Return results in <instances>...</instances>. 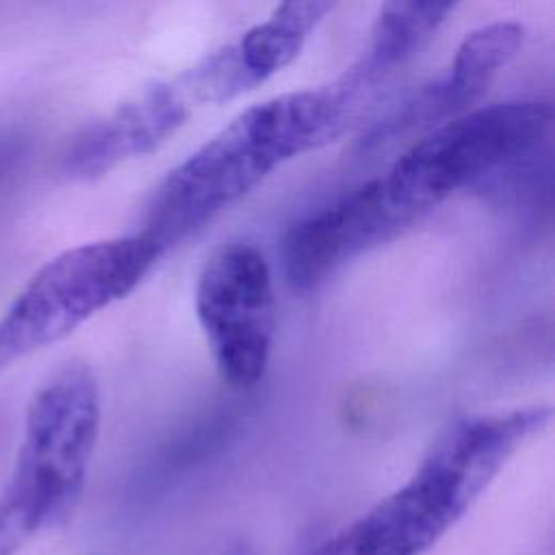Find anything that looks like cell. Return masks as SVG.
<instances>
[{
    "label": "cell",
    "instance_id": "277c9868",
    "mask_svg": "<svg viewBox=\"0 0 555 555\" xmlns=\"http://www.w3.org/2000/svg\"><path fill=\"white\" fill-rule=\"evenodd\" d=\"M551 126L548 100L481 104L410 143L379 180L412 223L457 191L535 154Z\"/></svg>",
    "mask_w": 555,
    "mask_h": 555
},
{
    "label": "cell",
    "instance_id": "ba28073f",
    "mask_svg": "<svg viewBox=\"0 0 555 555\" xmlns=\"http://www.w3.org/2000/svg\"><path fill=\"white\" fill-rule=\"evenodd\" d=\"M408 225L410 221L390 204L379 176L366 180L291 225L282 245L286 282L295 291H312Z\"/></svg>",
    "mask_w": 555,
    "mask_h": 555
},
{
    "label": "cell",
    "instance_id": "3957f363",
    "mask_svg": "<svg viewBox=\"0 0 555 555\" xmlns=\"http://www.w3.org/2000/svg\"><path fill=\"white\" fill-rule=\"evenodd\" d=\"M100 431V386L80 360L59 366L33 395L15 466L0 492V555L63 525L76 509Z\"/></svg>",
    "mask_w": 555,
    "mask_h": 555
},
{
    "label": "cell",
    "instance_id": "8992f818",
    "mask_svg": "<svg viewBox=\"0 0 555 555\" xmlns=\"http://www.w3.org/2000/svg\"><path fill=\"white\" fill-rule=\"evenodd\" d=\"M195 314L221 379L256 386L275 334V293L267 258L249 243L215 249L195 282Z\"/></svg>",
    "mask_w": 555,
    "mask_h": 555
},
{
    "label": "cell",
    "instance_id": "52a82bcc",
    "mask_svg": "<svg viewBox=\"0 0 555 555\" xmlns=\"http://www.w3.org/2000/svg\"><path fill=\"white\" fill-rule=\"evenodd\" d=\"M525 28L518 22H490L470 30L449 67L418 87L358 139L356 152L371 158L397 143H414L434 128L477 106L496 74L518 54Z\"/></svg>",
    "mask_w": 555,
    "mask_h": 555
},
{
    "label": "cell",
    "instance_id": "30bf717a",
    "mask_svg": "<svg viewBox=\"0 0 555 555\" xmlns=\"http://www.w3.org/2000/svg\"><path fill=\"white\" fill-rule=\"evenodd\" d=\"M453 9V2H386L379 7L371 26L366 54L334 82L325 85L347 126L434 39Z\"/></svg>",
    "mask_w": 555,
    "mask_h": 555
},
{
    "label": "cell",
    "instance_id": "6da1fadb",
    "mask_svg": "<svg viewBox=\"0 0 555 555\" xmlns=\"http://www.w3.org/2000/svg\"><path fill=\"white\" fill-rule=\"evenodd\" d=\"M345 130L325 87L288 91L241 111L158 182L141 234L165 254L241 202L278 167Z\"/></svg>",
    "mask_w": 555,
    "mask_h": 555
},
{
    "label": "cell",
    "instance_id": "7a4b0ae2",
    "mask_svg": "<svg viewBox=\"0 0 555 555\" xmlns=\"http://www.w3.org/2000/svg\"><path fill=\"white\" fill-rule=\"evenodd\" d=\"M548 421L546 405L455 418L403 486L304 555H423Z\"/></svg>",
    "mask_w": 555,
    "mask_h": 555
},
{
    "label": "cell",
    "instance_id": "9c48e42d",
    "mask_svg": "<svg viewBox=\"0 0 555 555\" xmlns=\"http://www.w3.org/2000/svg\"><path fill=\"white\" fill-rule=\"evenodd\" d=\"M191 102L176 80L152 82L104 117L87 124L67 145L63 169L93 180L117 165L158 150L189 119Z\"/></svg>",
    "mask_w": 555,
    "mask_h": 555
},
{
    "label": "cell",
    "instance_id": "5b68a950",
    "mask_svg": "<svg viewBox=\"0 0 555 555\" xmlns=\"http://www.w3.org/2000/svg\"><path fill=\"white\" fill-rule=\"evenodd\" d=\"M160 256L163 249L139 232L89 241L50 258L0 317V373L130 295Z\"/></svg>",
    "mask_w": 555,
    "mask_h": 555
},
{
    "label": "cell",
    "instance_id": "8fae6325",
    "mask_svg": "<svg viewBox=\"0 0 555 555\" xmlns=\"http://www.w3.org/2000/svg\"><path fill=\"white\" fill-rule=\"evenodd\" d=\"M332 9L334 2H284L232 41L230 50L249 85L256 89L288 67Z\"/></svg>",
    "mask_w": 555,
    "mask_h": 555
}]
</instances>
